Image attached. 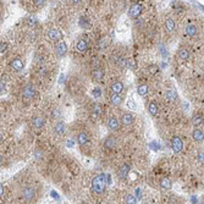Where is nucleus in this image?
Returning a JSON list of instances; mask_svg holds the SVG:
<instances>
[{"label": "nucleus", "instance_id": "f257e3e1", "mask_svg": "<svg viewBox=\"0 0 204 204\" xmlns=\"http://www.w3.org/2000/svg\"><path fill=\"white\" fill-rule=\"evenodd\" d=\"M105 187H106V175L105 173H100V175H98V176H96L93 179L92 188H93V191L96 193H98V194L103 193Z\"/></svg>", "mask_w": 204, "mask_h": 204}, {"label": "nucleus", "instance_id": "f03ea898", "mask_svg": "<svg viewBox=\"0 0 204 204\" xmlns=\"http://www.w3.org/2000/svg\"><path fill=\"white\" fill-rule=\"evenodd\" d=\"M22 96L24 99H33L37 96V91L34 89V87L32 84H27L22 89Z\"/></svg>", "mask_w": 204, "mask_h": 204}, {"label": "nucleus", "instance_id": "7ed1b4c3", "mask_svg": "<svg viewBox=\"0 0 204 204\" xmlns=\"http://www.w3.org/2000/svg\"><path fill=\"white\" fill-rule=\"evenodd\" d=\"M22 198L27 202H31L36 198V189L33 187H23L22 188Z\"/></svg>", "mask_w": 204, "mask_h": 204}, {"label": "nucleus", "instance_id": "20e7f679", "mask_svg": "<svg viewBox=\"0 0 204 204\" xmlns=\"http://www.w3.org/2000/svg\"><path fill=\"white\" fill-rule=\"evenodd\" d=\"M171 147H172V151L175 153H180L182 151V148H183V143H182L181 138L172 137V139H171Z\"/></svg>", "mask_w": 204, "mask_h": 204}, {"label": "nucleus", "instance_id": "39448f33", "mask_svg": "<svg viewBox=\"0 0 204 204\" xmlns=\"http://www.w3.org/2000/svg\"><path fill=\"white\" fill-rule=\"evenodd\" d=\"M141 14H142V5L138 4V3H137V4H133V5L130 8V10H128V15H130L131 17H133V18L139 17Z\"/></svg>", "mask_w": 204, "mask_h": 204}, {"label": "nucleus", "instance_id": "423d86ee", "mask_svg": "<svg viewBox=\"0 0 204 204\" xmlns=\"http://www.w3.org/2000/svg\"><path fill=\"white\" fill-rule=\"evenodd\" d=\"M67 51V45L65 42H59L56 45V54L57 56H64Z\"/></svg>", "mask_w": 204, "mask_h": 204}, {"label": "nucleus", "instance_id": "0eeeda50", "mask_svg": "<svg viewBox=\"0 0 204 204\" xmlns=\"http://www.w3.org/2000/svg\"><path fill=\"white\" fill-rule=\"evenodd\" d=\"M48 36H49V38L53 39V40H60L61 37H63V33H61L59 30H50V31L48 32Z\"/></svg>", "mask_w": 204, "mask_h": 204}, {"label": "nucleus", "instance_id": "6e6552de", "mask_svg": "<svg viewBox=\"0 0 204 204\" xmlns=\"http://www.w3.org/2000/svg\"><path fill=\"white\" fill-rule=\"evenodd\" d=\"M108 127H109L111 131H116V130H119L120 124H119V121L116 120L115 118H110V119L108 120Z\"/></svg>", "mask_w": 204, "mask_h": 204}, {"label": "nucleus", "instance_id": "1a4fd4ad", "mask_svg": "<svg viewBox=\"0 0 204 204\" xmlns=\"http://www.w3.org/2000/svg\"><path fill=\"white\" fill-rule=\"evenodd\" d=\"M124 89V84L122 82H115L112 86H111V91L114 94H120Z\"/></svg>", "mask_w": 204, "mask_h": 204}, {"label": "nucleus", "instance_id": "9d476101", "mask_svg": "<svg viewBox=\"0 0 204 204\" xmlns=\"http://www.w3.org/2000/svg\"><path fill=\"white\" fill-rule=\"evenodd\" d=\"M185 32H186V34H187V36L193 37V36H196V34H197V27H196L194 24H192V23H188V24L186 26Z\"/></svg>", "mask_w": 204, "mask_h": 204}, {"label": "nucleus", "instance_id": "9b49d317", "mask_svg": "<svg viewBox=\"0 0 204 204\" xmlns=\"http://www.w3.org/2000/svg\"><path fill=\"white\" fill-rule=\"evenodd\" d=\"M10 65H11V67H12L14 70H16V71H20V70L23 69V61H22L21 59H15V60H12V61L10 63Z\"/></svg>", "mask_w": 204, "mask_h": 204}, {"label": "nucleus", "instance_id": "f8f14e48", "mask_svg": "<svg viewBox=\"0 0 204 204\" xmlns=\"http://www.w3.org/2000/svg\"><path fill=\"white\" fill-rule=\"evenodd\" d=\"M128 171H130V166H128L127 164H124V165L119 169V177H120V179H125V177L127 176Z\"/></svg>", "mask_w": 204, "mask_h": 204}, {"label": "nucleus", "instance_id": "ddd939ff", "mask_svg": "<svg viewBox=\"0 0 204 204\" xmlns=\"http://www.w3.org/2000/svg\"><path fill=\"white\" fill-rule=\"evenodd\" d=\"M87 47H88V43H87L86 39H79V40L77 42V45H76L77 50L81 51V53H84V51L87 50Z\"/></svg>", "mask_w": 204, "mask_h": 204}, {"label": "nucleus", "instance_id": "4468645a", "mask_svg": "<svg viewBox=\"0 0 204 204\" xmlns=\"http://www.w3.org/2000/svg\"><path fill=\"white\" fill-rule=\"evenodd\" d=\"M65 128H66L65 124H64V122H61V121H59V122H56V124H55L54 131H55L57 134H63V133L65 132Z\"/></svg>", "mask_w": 204, "mask_h": 204}, {"label": "nucleus", "instance_id": "2eb2a0df", "mask_svg": "<svg viewBox=\"0 0 204 204\" xmlns=\"http://www.w3.org/2000/svg\"><path fill=\"white\" fill-rule=\"evenodd\" d=\"M121 122L124 125H131L133 122V116L131 114H124L121 116Z\"/></svg>", "mask_w": 204, "mask_h": 204}, {"label": "nucleus", "instance_id": "dca6fc26", "mask_svg": "<svg viewBox=\"0 0 204 204\" xmlns=\"http://www.w3.org/2000/svg\"><path fill=\"white\" fill-rule=\"evenodd\" d=\"M165 98H166L169 102H173V100L177 99V93L175 92V91H172V89H169V91H166V93H165Z\"/></svg>", "mask_w": 204, "mask_h": 204}, {"label": "nucleus", "instance_id": "f3484780", "mask_svg": "<svg viewBox=\"0 0 204 204\" xmlns=\"http://www.w3.org/2000/svg\"><path fill=\"white\" fill-rule=\"evenodd\" d=\"M44 124H45V121H44V119H43V118H36V119H33V120H32V125H33V127H36V128H40V127H43V126H44Z\"/></svg>", "mask_w": 204, "mask_h": 204}, {"label": "nucleus", "instance_id": "a211bd4d", "mask_svg": "<svg viewBox=\"0 0 204 204\" xmlns=\"http://www.w3.org/2000/svg\"><path fill=\"white\" fill-rule=\"evenodd\" d=\"M165 26H166V30H167L169 32H173V31H175V28H176V23H175V21H173L172 18L166 20Z\"/></svg>", "mask_w": 204, "mask_h": 204}, {"label": "nucleus", "instance_id": "6ab92c4d", "mask_svg": "<svg viewBox=\"0 0 204 204\" xmlns=\"http://www.w3.org/2000/svg\"><path fill=\"white\" fill-rule=\"evenodd\" d=\"M137 92H138V94L142 96V97L147 96V94H148V86H147V84H139L138 88H137Z\"/></svg>", "mask_w": 204, "mask_h": 204}, {"label": "nucleus", "instance_id": "aec40b11", "mask_svg": "<svg viewBox=\"0 0 204 204\" xmlns=\"http://www.w3.org/2000/svg\"><path fill=\"white\" fill-rule=\"evenodd\" d=\"M193 138H194V141H197V142H202V141H203V138H204L203 131H202V130H199V128L194 130V131H193Z\"/></svg>", "mask_w": 204, "mask_h": 204}, {"label": "nucleus", "instance_id": "412c9836", "mask_svg": "<svg viewBox=\"0 0 204 204\" xmlns=\"http://www.w3.org/2000/svg\"><path fill=\"white\" fill-rule=\"evenodd\" d=\"M110 102L112 105H120L121 102H122V98L120 94H112L111 98H110Z\"/></svg>", "mask_w": 204, "mask_h": 204}, {"label": "nucleus", "instance_id": "4be33fe9", "mask_svg": "<svg viewBox=\"0 0 204 204\" xmlns=\"http://www.w3.org/2000/svg\"><path fill=\"white\" fill-rule=\"evenodd\" d=\"M116 145V138L115 137H109L106 141H105V147L109 148V149H112Z\"/></svg>", "mask_w": 204, "mask_h": 204}, {"label": "nucleus", "instance_id": "5701e85b", "mask_svg": "<svg viewBox=\"0 0 204 204\" xmlns=\"http://www.w3.org/2000/svg\"><path fill=\"white\" fill-rule=\"evenodd\" d=\"M77 141H78V143H79L81 145H83V144H86L87 142H88V136H87L84 132H82V133H79V134H78Z\"/></svg>", "mask_w": 204, "mask_h": 204}, {"label": "nucleus", "instance_id": "b1692460", "mask_svg": "<svg viewBox=\"0 0 204 204\" xmlns=\"http://www.w3.org/2000/svg\"><path fill=\"white\" fill-rule=\"evenodd\" d=\"M179 56H180V59H182V60H187L189 57V51L187 49H180L179 50Z\"/></svg>", "mask_w": 204, "mask_h": 204}, {"label": "nucleus", "instance_id": "393cba45", "mask_svg": "<svg viewBox=\"0 0 204 204\" xmlns=\"http://www.w3.org/2000/svg\"><path fill=\"white\" fill-rule=\"evenodd\" d=\"M93 77L96 78V79H102L103 77H104V70H102V69H97V70H94V72H93Z\"/></svg>", "mask_w": 204, "mask_h": 204}, {"label": "nucleus", "instance_id": "a878e982", "mask_svg": "<svg viewBox=\"0 0 204 204\" xmlns=\"http://www.w3.org/2000/svg\"><path fill=\"white\" fill-rule=\"evenodd\" d=\"M148 111L152 114V115H157L158 114V105L155 104V103H149V105H148Z\"/></svg>", "mask_w": 204, "mask_h": 204}, {"label": "nucleus", "instance_id": "bb28decb", "mask_svg": "<svg viewBox=\"0 0 204 204\" xmlns=\"http://www.w3.org/2000/svg\"><path fill=\"white\" fill-rule=\"evenodd\" d=\"M160 185H161V187H163L164 189H170V188H171V181H170V179H167V177L163 179L161 182H160Z\"/></svg>", "mask_w": 204, "mask_h": 204}, {"label": "nucleus", "instance_id": "cd10ccee", "mask_svg": "<svg viewBox=\"0 0 204 204\" xmlns=\"http://www.w3.org/2000/svg\"><path fill=\"white\" fill-rule=\"evenodd\" d=\"M202 122H203V116H200V115H196L194 118L192 119V124L194 126H199Z\"/></svg>", "mask_w": 204, "mask_h": 204}, {"label": "nucleus", "instance_id": "c85d7f7f", "mask_svg": "<svg viewBox=\"0 0 204 204\" xmlns=\"http://www.w3.org/2000/svg\"><path fill=\"white\" fill-rule=\"evenodd\" d=\"M79 26H81L82 28H87V30H88V28H91V23L87 21L84 17H81V18H79Z\"/></svg>", "mask_w": 204, "mask_h": 204}, {"label": "nucleus", "instance_id": "c756f323", "mask_svg": "<svg viewBox=\"0 0 204 204\" xmlns=\"http://www.w3.org/2000/svg\"><path fill=\"white\" fill-rule=\"evenodd\" d=\"M126 203L127 204H136V197L133 194H127L126 196Z\"/></svg>", "mask_w": 204, "mask_h": 204}, {"label": "nucleus", "instance_id": "7c9ffc66", "mask_svg": "<svg viewBox=\"0 0 204 204\" xmlns=\"http://www.w3.org/2000/svg\"><path fill=\"white\" fill-rule=\"evenodd\" d=\"M27 22H28V24H30V26H36L37 18H36L34 16H30V17L27 18Z\"/></svg>", "mask_w": 204, "mask_h": 204}, {"label": "nucleus", "instance_id": "2f4dec72", "mask_svg": "<svg viewBox=\"0 0 204 204\" xmlns=\"http://www.w3.org/2000/svg\"><path fill=\"white\" fill-rule=\"evenodd\" d=\"M6 92V86L4 81H0V94H4Z\"/></svg>", "mask_w": 204, "mask_h": 204}, {"label": "nucleus", "instance_id": "473e14b6", "mask_svg": "<svg viewBox=\"0 0 204 204\" xmlns=\"http://www.w3.org/2000/svg\"><path fill=\"white\" fill-rule=\"evenodd\" d=\"M119 66L120 67H126L127 66V60L125 59V57H120L119 59Z\"/></svg>", "mask_w": 204, "mask_h": 204}, {"label": "nucleus", "instance_id": "72a5a7b5", "mask_svg": "<svg viewBox=\"0 0 204 204\" xmlns=\"http://www.w3.org/2000/svg\"><path fill=\"white\" fill-rule=\"evenodd\" d=\"M148 71H149V73L154 75V73H157V72H158V66H157V65L149 66V67H148Z\"/></svg>", "mask_w": 204, "mask_h": 204}, {"label": "nucleus", "instance_id": "f704fd0d", "mask_svg": "<svg viewBox=\"0 0 204 204\" xmlns=\"http://www.w3.org/2000/svg\"><path fill=\"white\" fill-rule=\"evenodd\" d=\"M92 94H93L96 98L100 97V94H102V92H100V88H94V89H93V92H92Z\"/></svg>", "mask_w": 204, "mask_h": 204}, {"label": "nucleus", "instance_id": "c9c22d12", "mask_svg": "<svg viewBox=\"0 0 204 204\" xmlns=\"http://www.w3.org/2000/svg\"><path fill=\"white\" fill-rule=\"evenodd\" d=\"M5 49H6V44H5V43H2V42H0V53H3Z\"/></svg>", "mask_w": 204, "mask_h": 204}, {"label": "nucleus", "instance_id": "e433bc0d", "mask_svg": "<svg viewBox=\"0 0 204 204\" xmlns=\"http://www.w3.org/2000/svg\"><path fill=\"white\" fill-rule=\"evenodd\" d=\"M127 105H128L130 109H134V108H136V104L132 103V100H128V102H127Z\"/></svg>", "mask_w": 204, "mask_h": 204}, {"label": "nucleus", "instance_id": "4c0bfd02", "mask_svg": "<svg viewBox=\"0 0 204 204\" xmlns=\"http://www.w3.org/2000/svg\"><path fill=\"white\" fill-rule=\"evenodd\" d=\"M73 144H75V142H73L72 139H69V141L66 142V145H67V147H70V148L73 147Z\"/></svg>", "mask_w": 204, "mask_h": 204}, {"label": "nucleus", "instance_id": "58836bf2", "mask_svg": "<svg viewBox=\"0 0 204 204\" xmlns=\"http://www.w3.org/2000/svg\"><path fill=\"white\" fill-rule=\"evenodd\" d=\"M127 65L130 66V69H133L134 67V61L133 60H127Z\"/></svg>", "mask_w": 204, "mask_h": 204}, {"label": "nucleus", "instance_id": "ea45409f", "mask_svg": "<svg viewBox=\"0 0 204 204\" xmlns=\"http://www.w3.org/2000/svg\"><path fill=\"white\" fill-rule=\"evenodd\" d=\"M198 161L203 163V152H199V153H198Z\"/></svg>", "mask_w": 204, "mask_h": 204}, {"label": "nucleus", "instance_id": "a19ab883", "mask_svg": "<svg viewBox=\"0 0 204 204\" xmlns=\"http://www.w3.org/2000/svg\"><path fill=\"white\" fill-rule=\"evenodd\" d=\"M4 163H5V158L3 155H0V165H3Z\"/></svg>", "mask_w": 204, "mask_h": 204}, {"label": "nucleus", "instance_id": "79ce46f5", "mask_svg": "<svg viewBox=\"0 0 204 204\" xmlns=\"http://www.w3.org/2000/svg\"><path fill=\"white\" fill-rule=\"evenodd\" d=\"M4 193V186L3 185H0V196H2Z\"/></svg>", "mask_w": 204, "mask_h": 204}, {"label": "nucleus", "instance_id": "37998d69", "mask_svg": "<svg viewBox=\"0 0 204 204\" xmlns=\"http://www.w3.org/2000/svg\"><path fill=\"white\" fill-rule=\"evenodd\" d=\"M36 4H38V5H40V6H42V5L44 4V2H36Z\"/></svg>", "mask_w": 204, "mask_h": 204}, {"label": "nucleus", "instance_id": "c03bdc74", "mask_svg": "<svg viewBox=\"0 0 204 204\" xmlns=\"http://www.w3.org/2000/svg\"><path fill=\"white\" fill-rule=\"evenodd\" d=\"M3 139V136H2V133H0V141H2Z\"/></svg>", "mask_w": 204, "mask_h": 204}]
</instances>
